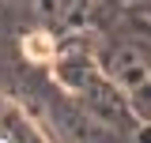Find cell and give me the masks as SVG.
I'll use <instances>...</instances> for the list:
<instances>
[{
	"label": "cell",
	"mask_w": 151,
	"mask_h": 143,
	"mask_svg": "<svg viewBox=\"0 0 151 143\" xmlns=\"http://www.w3.org/2000/svg\"><path fill=\"white\" fill-rule=\"evenodd\" d=\"M27 45H30V56H42V60L53 53V49H49V38H30Z\"/></svg>",
	"instance_id": "cell-1"
}]
</instances>
